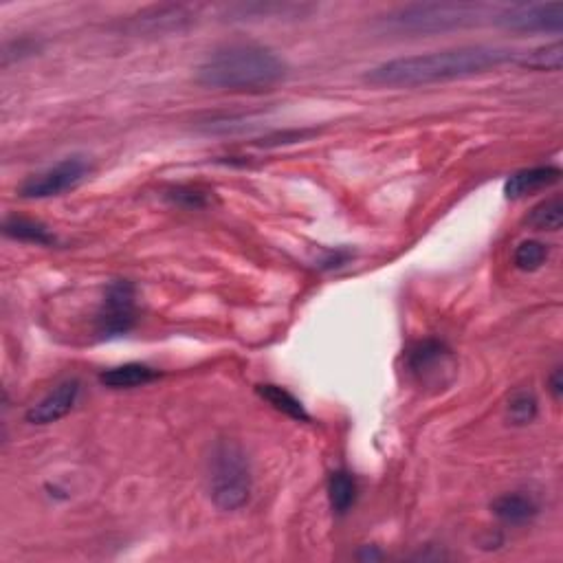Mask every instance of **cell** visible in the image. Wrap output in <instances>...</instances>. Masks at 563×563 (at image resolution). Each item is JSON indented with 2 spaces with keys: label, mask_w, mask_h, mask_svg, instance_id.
Listing matches in <instances>:
<instances>
[{
  "label": "cell",
  "mask_w": 563,
  "mask_h": 563,
  "mask_svg": "<svg viewBox=\"0 0 563 563\" xmlns=\"http://www.w3.org/2000/svg\"><path fill=\"white\" fill-rule=\"evenodd\" d=\"M172 203L187 207V209H203L209 205V194L198 190V187H176L168 194Z\"/></svg>",
  "instance_id": "22"
},
{
  "label": "cell",
  "mask_w": 563,
  "mask_h": 563,
  "mask_svg": "<svg viewBox=\"0 0 563 563\" xmlns=\"http://www.w3.org/2000/svg\"><path fill=\"white\" fill-rule=\"evenodd\" d=\"M493 22L515 33H561L563 3H517L500 7Z\"/></svg>",
  "instance_id": "6"
},
{
  "label": "cell",
  "mask_w": 563,
  "mask_h": 563,
  "mask_svg": "<svg viewBox=\"0 0 563 563\" xmlns=\"http://www.w3.org/2000/svg\"><path fill=\"white\" fill-rule=\"evenodd\" d=\"M548 388L550 394H553L555 401H561V394H563V377H561V368H555V372L550 374L548 379Z\"/></svg>",
  "instance_id": "24"
},
{
  "label": "cell",
  "mask_w": 563,
  "mask_h": 563,
  "mask_svg": "<svg viewBox=\"0 0 563 563\" xmlns=\"http://www.w3.org/2000/svg\"><path fill=\"white\" fill-rule=\"evenodd\" d=\"M157 377L159 372L152 370L150 366H143V363H124V366L110 368L99 374V381H102L106 388L130 390V388H139V385H146Z\"/></svg>",
  "instance_id": "14"
},
{
  "label": "cell",
  "mask_w": 563,
  "mask_h": 563,
  "mask_svg": "<svg viewBox=\"0 0 563 563\" xmlns=\"http://www.w3.org/2000/svg\"><path fill=\"white\" fill-rule=\"evenodd\" d=\"M253 476L249 458L234 440H218L207 462L209 500L218 511H240L251 498Z\"/></svg>",
  "instance_id": "4"
},
{
  "label": "cell",
  "mask_w": 563,
  "mask_h": 563,
  "mask_svg": "<svg viewBox=\"0 0 563 563\" xmlns=\"http://www.w3.org/2000/svg\"><path fill=\"white\" fill-rule=\"evenodd\" d=\"M289 66L273 49L256 42H231L198 64L196 82L227 93H262L278 86Z\"/></svg>",
  "instance_id": "2"
},
{
  "label": "cell",
  "mask_w": 563,
  "mask_h": 563,
  "mask_svg": "<svg viewBox=\"0 0 563 563\" xmlns=\"http://www.w3.org/2000/svg\"><path fill=\"white\" fill-rule=\"evenodd\" d=\"M137 324V293L128 280L108 284L104 302L95 315V333L99 339L128 335Z\"/></svg>",
  "instance_id": "5"
},
{
  "label": "cell",
  "mask_w": 563,
  "mask_h": 563,
  "mask_svg": "<svg viewBox=\"0 0 563 563\" xmlns=\"http://www.w3.org/2000/svg\"><path fill=\"white\" fill-rule=\"evenodd\" d=\"M313 5L302 3H236L227 5L225 14L231 20H271V18H304Z\"/></svg>",
  "instance_id": "12"
},
{
  "label": "cell",
  "mask_w": 563,
  "mask_h": 563,
  "mask_svg": "<svg viewBox=\"0 0 563 563\" xmlns=\"http://www.w3.org/2000/svg\"><path fill=\"white\" fill-rule=\"evenodd\" d=\"M88 172H91V163L84 157H66L60 163L51 165L49 170H44L36 176H29V179L20 185V196L22 198H51L60 196L69 190H75L80 185Z\"/></svg>",
  "instance_id": "7"
},
{
  "label": "cell",
  "mask_w": 563,
  "mask_h": 563,
  "mask_svg": "<svg viewBox=\"0 0 563 563\" xmlns=\"http://www.w3.org/2000/svg\"><path fill=\"white\" fill-rule=\"evenodd\" d=\"M352 258V253L348 249H330L326 253V258L322 260V267L324 269H339L344 267V264Z\"/></svg>",
  "instance_id": "23"
},
{
  "label": "cell",
  "mask_w": 563,
  "mask_h": 563,
  "mask_svg": "<svg viewBox=\"0 0 563 563\" xmlns=\"http://www.w3.org/2000/svg\"><path fill=\"white\" fill-rule=\"evenodd\" d=\"M517 64H522V66H526V69H533V71L557 73V71H561V64H563V44L553 42V44H544V47H537L528 53H522L520 58H517Z\"/></svg>",
  "instance_id": "19"
},
{
  "label": "cell",
  "mask_w": 563,
  "mask_h": 563,
  "mask_svg": "<svg viewBox=\"0 0 563 563\" xmlns=\"http://www.w3.org/2000/svg\"><path fill=\"white\" fill-rule=\"evenodd\" d=\"M407 370L421 383L440 381V374L445 370H454V366H451V352L443 341H418V344L407 350Z\"/></svg>",
  "instance_id": "8"
},
{
  "label": "cell",
  "mask_w": 563,
  "mask_h": 563,
  "mask_svg": "<svg viewBox=\"0 0 563 563\" xmlns=\"http://www.w3.org/2000/svg\"><path fill=\"white\" fill-rule=\"evenodd\" d=\"M561 170L555 165H537V168H528L511 174L504 183V196L517 201V198H524L528 194H535L544 187H550L559 183Z\"/></svg>",
  "instance_id": "11"
},
{
  "label": "cell",
  "mask_w": 563,
  "mask_h": 563,
  "mask_svg": "<svg viewBox=\"0 0 563 563\" xmlns=\"http://www.w3.org/2000/svg\"><path fill=\"white\" fill-rule=\"evenodd\" d=\"M196 7H187V5H161V7H150L139 11L137 16H132V25H135L137 31L150 29L154 33H163V31H179L181 27L190 25L192 18H196Z\"/></svg>",
  "instance_id": "10"
},
{
  "label": "cell",
  "mask_w": 563,
  "mask_h": 563,
  "mask_svg": "<svg viewBox=\"0 0 563 563\" xmlns=\"http://www.w3.org/2000/svg\"><path fill=\"white\" fill-rule=\"evenodd\" d=\"M3 231L7 238H14L20 242H31V245L51 247L55 245V236L38 220H31L25 216H9L3 223Z\"/></svg>",
  "instance_id": "15"
},
{
  "label": "cell",
  "mask_w": 563,
  "mask_h": 563,
  "mask_svg": "<svg viewBox=\"0 0 563 563\" xmlns=\"http://www.w3.org/2000/svg\"><path fill=\"white\" fill-rule=\"evenodd\" d=\"M256 392H258L260 399H264L269 405H273L275 410L282 412L284 416H289V418H293V421H300V423H311V414L306 412V407L302 405V401L295 399V396L289 390L280 388V385L267 383V385H258Z\"/></svg>",
  "instance_id": "16"
},
{
  "label": "cell",
  "mask_w": 563,
  "mask_h": 563,
  "mask_svg": "<svg viewBox=\"0 0 563 563\" xmlns=\"http://www.w3.org/2000/svg\"><path fill=\"white\" fill-rule=\"evenodd\" d=\"M548 260V245L539 240H524L520 247L515 249L513 262L520 271H537L542 269V264Z\"/></svg>",
  "instance_id": "21"
},
{
  "label": "cell",
  "mask_w": 563,
  "mask_h": 563,
  "mask_svg": "<svg viewBox=\"0 0 563 563\" xmlns=\"http://www.w3.org/2000/svg\"><path fill=\"white\" fill-rule=\"evenodd\" d=\"M526 225L535 231H559L563 225V198L550 196L535 205L526 216Z\"/></svg>",
  "instance_id": "18"
},
{
  "label": "cell",
  "mask_w": 563,
  "mask_h": 563,
  "mask_svg": "<svg viewBox=\"0 0 563 563\" xmlns=\"http://www.w3.org/2000/svg\"><path fill=\"white\" fill-rule=\"evenodd\" d=\"M498 11L487 3H414L381 16L379 29L394 36H434L493 22Z\"/></svg>",
  "instance_id": "3"
},
{
  "label": "cell",
  "mask_w": 563,
  "mask_h": 563,
  "mask_svg": "<svg viewBox=\"0 0 563 563\" xmlns=\"http://www.w3.org/2000/svg\"><path fill=\"white\" fill-rule=\"evenodd\" d=\"M493 515L509 526H522L539 513L537 502L524 493H504L491 504Z\"/></svg>",
  "instance_id": "13"
},
{
  "label": "cell",
  "mask_w": 563,
  "mask_h": 563,
  "mask_svg": "<svg viewBox=\"0 0 563 563\" xmlns=\"http://www.w3.org/2000/svg\"><path fill=\"white\" fill-rule=\"evenodd\" d=\"M77 396H80V381L69 379L60 383L58 388L49 392L40 403H36L27 412V423L31 425H51L58 423L60 418L69 414L75 403Z\"/></svg>",
  "instance_id": "9"
},
{
  "label": "cell",
  "mask_w": 563,
  "mask_h": 563,
  "mask_svg": "<svg viewBox=\"0 0 563 563\" xmlns=\"http://www.w3.org/2000/svg\"><path fill=\"white\" fill-rule=\"evenodd\" d=\"M509 60H513L511 49L471 44V47L407 55V58L383 62L368 71L366 80L374 86L414 88L489 73Z\"/></svg>",
  "instance_id": "1"
},
{
  "label": "cell",
  "mask_w": 563,
  "mask_h": 563,
  "mask_svg": "<svg viewBox=\"0 0 563 563\" xmlns=\"http://www.w3.org/2000/svg\"><path fill=\"white\" fill-rule=\"evenodd\" d=\"M328 500L330 509L337 515H346L352 504L357 500V480L352 478V473L348 471H335L328 480Z\"/></svg>",
  "instance_id": "17"
},
{
  "label": "cell",
  "mask_w": 563,
  "mask_h": 563,
  "mask_svg": "<svg viewBox=\"0 0 563 563\" xmlns=\"http://www.w3.org/2000/svg\"><path fill=\"white\" fill-rule=\"evenodd\" d=\"M537 399L533 392H526L520 390L511 396L509 407H506V414H509V421L517 427H524V425H531L537 416Z\"/></svg>",
  "instance_id": "20"
}]
</instances>
